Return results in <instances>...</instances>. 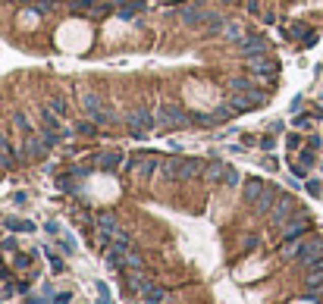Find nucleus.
<instances>
[{
	"mask_svg": "<svg viewBox=\"0 0 323 304\" xmlns=\"http://www.w3.org/2000/svg\"><path fill=\"white\" fill-rule=\"evenodd\" d=\"M191 122V113H185L179 104H160L154 113V129L157 132H173V129H185Z\"/></svg>",
	"mask_w": 323,
	"mask_h": 304,
	"instance_id": "nucleus-1",
	"label": "nucleus"
},
{
	"mask_svg": "<svg viewBox=\"0 0 323 304\" xmlns=\"http://www.w3.org/2000/svg\"><path fill=\"white\" fill-rule=\"evenodd\" d=\"M82 107H85V113L91 116L98 126H110V122H116V116L107 110V107L101 104V97L91 94V91H82Z\"/></svg>",
	"mask_w": 323,
	"mask_h": 304,
	"instance_id": "nucleus-2",
	"label": "nucleus"
},
{
	"mask_svg": "<svg viewBox=\"0 0 323 304\" xmlns=\"http://www.w3.org/2000/svg\"><path fill=\"white\" fill-rule=\"evenodd\" d=\"M295 213H298V207H295V201H292V194H279V198H276V204H273V210L270 213H267V217H270V223L273 226H285V223H289L292 217H295Z\"/></svg>",
	"mask_w": 323,
	"mask_h": 304,
	"instance_id": "nucleus-3",
	"label": "nucleus"
},
{
	"mask_svg": "<svg viewBox=\"0 0 323 304\" xmlns=\"http://www.w3.org/2000/svg\"><path fill=\"white\" fill-rule=\"evenodd\" d=\"M308 229H311V213H308V210H298L279 232H282V242H298Z\"/></svg>",
	"mask_w": 323,
	"mask_h": 304,
	"instance_id": "nucleus-4",
	"label": "nucleus"
},
{
	"mask_svg": "<svg viewBox=\"0 0 323 304\" xmlns=\"http://www.w3.org/2000/svg\"><path fill=\"white\" fill-rule=\"evenodd\" d=\"M157 170H160V163L151 157V151H141V154H135V157L129 160V173L138 176V179H151Z\"/></svg>",
	"mask_w": 323,
	"mask_h": 304,
	"instance_id": "nucleus-5",
	"label": "nucleus"
},
{
	"mask_svg": "<svg viewBox=\"0 0 323 304\" xmlns=\"http://www.w3.org/2000/svg\"><path fill=\"white\" fill-rule=\"evenodd\" d=\"M320 257H323V239H320V235H314V239H304V242H301L298 257H295V260H298L301 266H311V263H317Z\"/></svg>",
	"mask_w": 323,
	"mask_h": 304,
	"instance_id": "nucleus-6",
	"label": "nucleus"
},
{
	"mask_svg": "<svg viewBox=\"0 0 323 304\" xmlns=\"http://www.w3.org/2000/svg\"><path fill=\"white\" fill-rule=\"evenodd\" d=\"M129 132L132 135H145V132H151L154 129V113L148 110V107H138V110H132L129 113Z\"/></svg>",
	"mask_w": 323,
	"mask_h": 304,
	"instance_id": "nucleus-7",
	"label": "nucleus"
},
{
	"mask_svg": "<svg viewBox=\"0 0 323 304\" xmlns=\"http://www.w3.org/2000/svg\"><path fill=\"white\" fill-rule=\"evenodd\" d=\"M229 104L236 107L239 113H245V110H257V107H264V104H267V91H248V94H232V97H229Z\"/></svg>",
	"mask_w": 323,
	"mask_h": 304,
	"instance_id": "nucleus-8",
	"label": "nucleus"
},
{
	"mask_svg": "<svg viewBox=\"0 0 323 304\" xmlns=\"http://www.w3.org/2000/svg\"><path fill=\"white\" fill-rule=\"evenodd\" d=\"M248 66H251V73H257V79H264L267 85L276 82L279 66H276L273 60H267V57H248Z\"/></svg>",
	"mask_w": 323,
	"mask_h": 304,
	"instance_id": "nucleus-9",
	"label": "nucleus"
},
{
	"mask_svg": "<svg viewBox=\"0 0 323 304\" xmlns=\"http://www.w3.org/2000/svg\"><path fill=\"white\" fill-rule=\"evenodd\" d=\"M239 50L245 53V57H267V50H270V44H267L261 35H245V38L239 41Z\"/></svg>",
	"mask_w": 323,
	"mask_h": 304,
	"instance_id": "nucleus-10",
	"label": "nucleus"
},
{
	"mask_svg": "<svg viewBox=\"0 0 323 304\" xmlns=\"http://www.w3.org/2000/svg\"><path fill=\"white\" fill-rule=\"evenodd\" d=\"M113 10L122 16V19H138V16L148 10V4L145 0H113Z\"/></svg>",
	"mask_w": 323,
	"mask_h": 304,
	"instance_id": "nucleus-11",
	"label": "nucleus"
},
{
	"mask_svg": "<svg viewBox=\"0 0 323 304\" xmlns=\"http://www.w3.org/2000/svg\"><path fill=\"white\" fill-rule=\"evenodd\" d=\"M94 226H98V232L104 235V242H107V239H113L116 232H119V226H116V217H113V213H98Z\"/></svg>",
	"mask_w": 323,
	"mask_h": 304,
	"instance_id": "nucleus-12",
	"label": "nucleus"
},
{
	"mask_svg": "<svg viewBox=\"0 0 323 304\" xmlns=\"http://www.w3.org/2000/svg\"><path fill=\"white\" fill-rule=\"evenodd\" d=\"M204 16H207V10H201L198 4H185L182 7V25H204Z\"/></svg>",
	"mask_w": 323,
	"mask_h": 304,
	"instance_id": "nucleus-13",
	"label": "nucleus"
},
{
	"mask_svg": "<svg viewBox=\"0 0 323 304\" xmlns=\"http://www.w3.org/2000/svg\"><path fill=\"white\" fill-rule=\"evenodd\" d=\"M276 198H279V191H276V188H270V185H267V188H264V194H261V198L254 201V210L261 213V217H267V213H270V210H273V204H276Z\"/></svg>",
	"mask_w": 323,
	"mask_h": 304,
	"instance_id": "nucleus-14",
	"label": "nucleus"
},
{
	"mask_svg": "<svg viewBox=\"0 0 323 304\" xmlns=\"http://www.w3.org/2000/svg\"><path fill=\"white\" fill-rule=\"evenodd\" d=\"M119 163H122V154H119V151H107V154H98V157H94V166L104 170V173H113Z\"/></svg>",
	"mask_w": 323,
	"mask_h": 304,
	"instance_id": "nucleus-15",
	"label": "nucleus"
},
{
	"mask_svg": "<svg viewBox=\"0 0 323 304\" xmlns=\"http://www.w3.org/2000/svg\"><path fill=\"white\" fill-rule=\"evenodd\" d=\"M182 166H185V157H170L160 163V173L167 179H182Z\"/></svg>",
	"mask_w": 323,
	"mask_h": 304,
	"instance_id": "nucleus-16",
	"label": "nucleus"
},
{
	"mask_svg": "<svg viewBox=\"0 0 323 304\" xmlns=\"http://www.w3.org/2000/svg\"><path fill=\"white\" fill-rule=\"evenodd\" d=\"M229 91H232V94H248V91H257V82L251 79V76L229 79Z\"/></svg>",
	"mask_w": 323,
	"mask_h": 304,
	"instance_id": "nucleus-17",
	"label": "nucleus"
},
{
	"mask_svg": "<svg viewBox=\"0 0 323 304\" xmlns=\"http://www.w3.org/2000/svg\"><path fill=\"white\" fill-rule=\"evenodd\" d=\"M16 166V157H13V148H10V141L7 135L0 132V170H13Z\"/></svg>",
	"mask_w": 323,
	"mask_h": 304,
	"instance_id": "nucleus-18",
	"label": "nucleus"
},
{
	"mask_svg": "<svg viewBox=\"0 0 323 304\" xmlns=\"http://www.w3.org/2000/svg\"><path fill=\"white\" fill-rule=\"evenodd\" d=\"M264 182H261V179H248V182H245V201L248 204H254L257 198H261V194H264Z\"/></svg>",
	"mask_w": 323,
	"mask_h": 304,
	"instance_id": "nucleus-19",
	"label": "nucleus"
},
{
	"mask_svg": "<svg viewBox=\"0 0 323 304\" xmlns=\"http://www.w3.org/2000/svg\"><path fill=\"white\" fill-rule=\"evenodd\" d=\"M4 226H7L10 232H35V223L25 220V217H7Z\"/></svg>",
	"mask_w": 323,
	"mask_h": 304,
	"instance_id": "nucleus-20",
	"label": "nucleus"
},
{
	"mask_svg": "<svg viewBox=\"0 0 323 304\" xmlns=\"http://www.w3.org/2000/svg\"><path fill=\"white\" fill-rule=\"evenodd\" d=\"M239 110H236V107H232V104H217V107H213V122H229L232 116H236Z\"/></svg>",
	"mask_w": 323,
	"mask_h": 304,
	"instance_id": "nucleus-21",
	"label": "nucleus"
},
{
	"mask_svg": "<svg viewBox=\"0 0 323 304\" xmlns=\"http://www.w3.org/2000/svg\"><path fill=\"white\" fill-rule=\"evenodd\" d=\"M204 176L210 179V182H217V179L226 176V163H220V160H210V163L204 166Z\"/></svg>",
	"mask_w": 323,
	"mask_h": 304,
	"instance_id": "nucleus-22",
	"label": "nucleus"
},
{
	"mask_svg": "<svg viewBox=\"0 0 323 304\" xmlns=\"http://www.w3.org/2000/svg\"><path fill=\"white\" fill-rule=\"evenodd\" d=\"M145 301H151V304H164V301H170V298H167V289H160V285H151V289L145 292Z\"/></svg>",
	"mask_w": 323,
	"mask_h": 304,
	"instance_id": "nucleus-23",
	"label": "nucleus"
},
{
	"mask_svg": "<svg viewBox=\"0 0 323 304\" xmlns=\"http://www.w3.org/2000/svg\"><path fill=\"white\" fill-rule=\"evenodd\" d=\"M223 28H226V31H223V35H226V41H236V44H239V41L245 38V31H242V25H236V22H226Z\"/></svg>",
	"mask_w": 323,
	"mask_h": 304,
	"instance_id": "nucleus-24",
	"label": "nucleus"
},
{
	"mask_svg": "<svg viewBox=\"0 0 323 304\" xmlns=\"http://www.w3.org/2000/svg\"><path fill=\"white\" fill-rule=\"evenodd\" d=\"M44 257L50 260V270H53V273H63V270H66V263H63V257H57V254L50 251V248H44Z\"/></svg>",
	"mask_w": 323,
	"mask_h": 304,
	"instance_id": "nucleus-25",
	"label": "nucleus"
},
{
	"mask_svg": "<svg viewBox=\"0 0 323 304\" xmlns=\"http://www.w3.org/2000/svg\"><path fill=\"white\" fill-rule=\"evenodd\" d=\"M223 182H226L229 188L242 185V173H239V170H232V166H226V176H223Z\"/></svg>",
	"mask_w": 323,
	"mask_h": 304,
	"instance_id": "nucleus-26",
	"label": "nucleus"
},
{
	"mask_svg": "<svg viewBox=\"0 0 323 304\" xmlns=\"http://www.w3.org/2000/svg\"><path fill=\"white\" fill-rule=\"evenodd\" d=\"M31 260H35V254H16L13 266H16V270H31Z\"/></svg>",
	"mask_w": 323,
	"mask_h": 304,
	"instance_id": "nucleus-27",
	"label": "nucleus"
},
{
	"mask_svg": "<svg viewBox=\"0 0 323 304\" xmlns=\"http://www.w3.org/2000/svg\"><path fill=\"white\" fill-rule=\"evenodd\" d=\"M57 242H60V248H63V254H76V242L66 235V232H60L57 235Z\"/></svg>",
	"mask_w": 323,
	"mask_h": 304,
	"instance_id": "nucleus-28",
	"label": "nucleus"
},
{
	"mask_svg": "<svg viewBox=\"0 0 323 304\" xmlns=\"http://www.w3.org/2000/svg\"><path fill=\"white\" fill-rule=\"evenodd\" d=\"M57 185H60L63 191H69V194H73V191H79V185L73 182V179H69V173H66V176H57Z\"/></svg>",
	"mask_w": 323,
	"mask_h": 304,
	"instance_id": "nucleus-29",
	"label": "nucleus"
},
{
	"mask_svg": "<svg viewBox=\"0 0 323 304\" xmlns=\"http://www.w3.org/2000/svg\"><path fill=\"white\" fill-rule=\"evenodd\" d=\"M47 110H53L57 116H63V113H66V100H63V97H53V100L47 104Z\"/></svg>",
	"mask_w": 323,
	"mask_h": 304,
	"instance_id": "nucleus-30",
	"label": "nucleus"
},
{
	"mask_svg": "<svg viewBox=\"0 0 323 304\" xmlns=\"http://www.w3.org/2000/svg\"><path fill=\"white\" fill-rule=\"evenodd\" d=\"M0 254H16V239H4V242H0Z\"/></svg>",
	"mask_w": 323,
	"mask_h": 304,
	"instance_id": "nucleus-31",
	"label": "nucleus"
},
{
	"mask_svg": "<svg viewBox=\"0 0 323 304\" xmlns=\"http://www.w3.org/2000/svg\"><path fill=\"white\" fill-rule=\"evenodd\" d=\"M50 304H73V292H57Z\"/></svg>",
	"mask_w": 323,
	"mask_h": 304,
	"instance_id": "nucleus-32",
	"label": "nucleus"
},
{
	"mask_svg": "<svg viewBox=\"0 0 323 304\" xmlns=\"http://www.w3.org/2000/svg\"><path fill=\"white\" fill-rule=\"evenodd\" d=\"M298 166L311 170V166H314V154H311V151H301V160H298Z\"/></svg>",
	"mask_w": 323,
	"mask_h": 304,
	"instance_id": "nucleus-33",
	"label": "nucleus"
},
{
	"mask_svg": "<svg viewBox=\"0 0 323 304\" xmlns=\"http://www.w3.org/2000/svg\"><path fill=\"white\" fill-rule=\"evenodd\" d=\"M13 122H16V126H19L22 132H31V122H28V119H25L22 113H16V116H13Z\"/></svg>",
	"mask_w": 323,
	"mask_h": 304,
	"instance_id": "nucleus-34",
	"label": "nucleus"
},
{
	"mask_svg": "<svg viewBox=\"0 0 323 304\" xmlns=\"http://www.w3.org/2000/svg\"><path fill=\"white\" fill-rule=\"evenodd\" d=\"M242 245H245V251H254V248H261V239H257V235H245Z\"/></svg>",
	"mask_w": 323,
	"mask_h": 304,
	"instance_id": "nucleus-35",
	"label": "nucleus"
},
{
	"mask_svg": "<svg viewBox=\"0 0 323 304\" xmlns=\"http://www.w3.org/2000/svg\"><path fill=\"white\" fill-rule=\"evenodd\" d=\"M94 126H98V122H79L76 132H82V135H94Z\"/></svg>",
	"mask_w": 323,
	"mask_h": 304,
	"instance_id": "nucleus-36",
	"label": "nucleus"
},
{
	"mask_svg": "<svg viewBox=\"0 0 323 304\" xmlns=\"http://www.w3.org/2000/svg\"><path fill=\"white\" fill-rule=\"evenodd\" d=\"M44 229H47V235H53V239H57L60 232H63V229H60V223H53V220H50V223H44Z\"/></svg>",
	"mask_w": 323,
	"mask_h": 304,
	"instance_id": "nucleus-37",
	"label": "nucleus"
},
{
	"mask_svg": "<svg viewBox=\"0 0 323 304\" xmlns=\"http://www.w3.org/2000/svg\"><path fill=\"white\" fill-rule=\"evenodd\" d=\"M298 145H301V138H298V135H289V138H285V148H289V151H295Z\"/></svg>",
	"mask_w": 323,
	"mask_h": 304,
	"instance_id": "nucleus-38",
	"label": "nucleus"
},
{
	"mask_svg": "<svg viewBox=\"0 0 323 304\" xmlns=\"http://www.w3.org/2000/svg\"><path fill=\"white\" fill-rule=\"evenodd\" d=\"M25 201H28V194H25V191H16V194H13V204H19V207H22Z\"/></svg>",
	"mask_w": 323,
	"mask_h": 304,
	"instance_id": "nucleus-39",
	"label": "nucleus"
},
{
	"mask_svg": "<svg viewBox=\"0 0 323 304\" xmlns=\"http://www.w3.org/2000/svg\"><path fill=\"white\" fill-rule=\"evenodd\" d=\"M273 145H276V141H273L270 135H267V138H261V148H264V151H273Z\"/></svg>",
	"mask_w": 323,
	"mask_h": 304,
	"instance_id": "nucleus-40",
	"label": "nucleus"
},
{
	"mask_svg": "<svg viewBox=\"0 0 323 304\" xmlns=\"http://www.w3.org/2000/svg\"><path fill=\"white\" fill-rule=\"evenodd\" d=\"M22 304H44V298H38V295H31V292H28V295H25V301H22Z\"/></svg>",
	"mask_w": 323,
	"mask_h": 304,
	"instance_id": "nucleus-41",
	"label": "nucleus"
},
{
	"mask_svg": "<svg viewBox=\"0 0 323 304\" xmlns=\"http://www.w3.org/2000/svg\"><path fill=\"white\" fill-rule=\"evenodd\" d=\"M308 191L311 194H320V182H308Z\"/></svg>",
	"mask_w": 323,
	"mask_h": 304,
	"instance_id": "nucleus-42",
	"label": "nucleus"
},
{
	"mask_svg": "<svg viewBox=\"0 0 323 304\" xmlns=\"http://www.w3.org/2000/svg\"><path fill=\"white\" fill-rule=\"evenodd\" d=\"M223 4H236V0H223Z\"/></svg>",
	"mask_w": 323,
	"mask_h": 304,
	"instance_id": "nucleus-43",
	"label": "nucleus"
},
{
	"mask_svg": "<svg viewBox=\"0 0 323 304\" xmlns=\"http://www.w3.org/2000/svg\"><path fill=\"white\" fill-rule=\"evenodd\" d=\"M138 304H151V301H138Z\"/></svg>",
	"mask_w": 323,
	"mask_h": 304,
	"instance_id": "nucleus-44",
	"label": "nucleus"
},
{
	"mask_svg": "<svg viewBox=\"0 0 323 304\" xmlns=\"http://www.w3.org/2000/svg\"><path fill=\"white\" fill-rule=\"evenodd\" d=\"M164 304H170V301H164Z\"/></svg>",
	"mask_w": 323,
	"mask_h": 304,
	"instance_id": "nucleus-45",
	"label": "nucleus"
},
{
	"mask_svg": "<svg viewBox=\"0 0 323 304\" xmlns=\"http://www.w3.org/2000/svg\"><path fill=\"white\" fill-rule=\"evenodd\" d=\"M0 304H4V301H0Z\"/></svg>",
	"mask_w": 323,
	"mask_h": 304,
	"instance_id": "nucleus-46",
	"label": "nucleus"
}]
</instances>
